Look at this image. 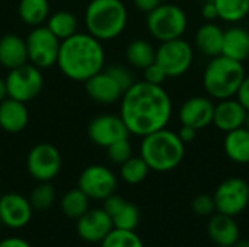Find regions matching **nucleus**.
Returning <instances> with one entry per match:
<instances>
[{
	"mask_svg": "<svg viewBox=\"0 0 249 247\" xmlns=\"http://www.w3.org/2000/svg\"><path fill=\"white\" fill-rule=\"evenodd\" d=\"M120 116L130 134L144 137L166 128L172 118V99L163 86L134 82L120 100Z\"/></svg>",
	"mask_w": 249,
	"mask_h": 247,
	"instance_id": "1",
	"label": "nucleus"
},
{
	"mask_svg": "<svg viewBox=\"0 0 249 247\" xmlns=\"http://www.w3.org/2000/svg\"><path fill=\"white\" fill-rule=\"evenodd\" d=\"M57 66L70 80L86 82L105 67L102 41L89 32H76L60 44Z\"/></svg>",
	"mask_w": 249,
	"mask_h": 247,
	"instance_id": "2",
	"label": "nucleus"
},
{
	"mask_svg": "<svg viewBox=\"0 0 249 247\" xmlns=\"http://www.w3.org/2000/svg\"><path fill=\"white\" fill-rule=\"evenodd\" d=\"M185 156V144L178 132L168 128L150 132L142 137L140 157L147 163L150 170L171 172L181 165Z\"/></svg>",
	"mask_w": 249,
	"mask_h": 247,
	"instance_id": "3",
	"label": "nucleus"
},
{
	"mask_svg": "<svg viewBox=\"0 0 249 247\" xmlns=\"http://www.w3.org/2000/svg\"><path fill=\"white\" fill-rule=\"evenodd\" d=\"M245 76L244 63L220 54L207 63L203 73V87L213 100L236 98Z\"/></svg>",
	"mask_w": 249,
	"mask_h": 247,
	"instance_id": "4",
	"label": "nucleus"
},
{
	"mask_svg": "<svg viewBox=\"0 0 249 247\" xmlns=\"http://www.w3.org/2000/svg\"><path fill=\"white\" fill-rule=\"evenodd\" d=\"M128 22V12L121 0H90L85 10V25L99 41L118 38Z\"/></svg>",
	"mask_w": 249,
	"mask_h": 247,
	"instance_id": "5",
	"label": "nucleus"
},
{
	"mask_svg": "<svg viewBox=\"0 0 249 247\" xmlns=\"http://www.w3.org/2000/svg\"><path fill=\"white\" fill-rule=\"evenodd\" d=\"M146 26L149 33L163 42L182 38L188 26V17L182 7L172 3H162L147 13Z\"/></svg>",
	"mask_w": 249,
	"mask_h": 247,
	"instance_id": "6",
	"label": "nucleus"
},
{
	"mask_svg": "<svg viewBox=\"0 0 249 247\" xmlns=\"http://www.w3.org/2000/svg\"><path fill=\"white\" fill-rule=\"evenodd\" d=\"M28 63L44 70L57 64L61 41L45 26H35L25 38Z\"/></svg>",
	"mask_w": 249,
	"mask_h": 247,
	"instance_id": "7",
	"label": "nucleus"
},
{
	"mask_svg": "<svg viewBox=\"0 0 249 247\" xmlns=\"http://www.w3.org/2000/svg\"><path fill=\"white\" fill-rule=\"evenodd\" d=\"M155 61L165 70L168 77H181L193 66L194 49L191 44L182 38L163 41L156 48Z\"/></svg>",
	"mask_w": 249,
	"mask_h": 247,
	"instance_id": "8",
	"label": "nucleus"
},
{
	"mask_svg": "<svg viewBox=\"0 0 249 247\" xmlns=\"http://www.w3.org/2000/svg\"><path fill=\"white\" fill-rule=\"evenodd\" d=\"M7 98L20 100L23 103L35 99L44 86V77L41 68L26 63L20 67L9 70L6 77Z\"/></svg>",
	"mask_w": 249,
	"mask_h": 247,
	"instance_id": "9",
	"label": "nucleus"
},
{
	"mask_svg": "<svg viewBox=\"0 0 249 247\" xmlns=\"http://www.w3.org/2000/svg\"><path fill=\"white\" fill-rule=\"evenodd\" d=\"M216 213L236 217L249 205V185L241 178H228L213 194Z\"/></svg>",
	"mask_w": 249,
	"mask_h": 247,
	"instance_id": "10",
	"label": "nucleus"
},
{
	"mask_svg": "<svg viewBox=\"0 0 249 247\" xmlns=\"http://www.w3.org/2000/svg\"><path fill=\"white\" fill-rule=\"evenodd\" d=\"M61 154L58 148L50 143H39L31 148L26 159L29 175L38 182L53 181L61 170Z\"/></svg>",
	"mask_w": 249,
	"mask_h": 247,
	"instance_id": "11",
	"label": "nucleus"
},
{
	"mask_svg": "<svg viewBox=\"0 0 249 247\" xmlns=\"http://www.w3.org/2000/svg\"><path fill=\"white\" fill-rule=\"evenodd\" d=\"M117 176L115 173L104 165H90L82 170L77 188L83 191L89 199L104 201L117 191Z\"/></svg>",
	"mask_w": 249,
	"mask_h": 247,
	"instance_id": "12",
	"label": "nucleus"
},
{
	"mask_svg": "<svg viewBox=\"0 0 249 247\" xmlns=\"http://www.w3.org/2000/svg\"><path fill=\"white\" fill-rule=\"evenodd\" d=\"M130 132L120 115L115 114H101L95 116L88 125L89 140L99 147H109L111 144L128 138Z\"/></svg>",
	"mask_w": 249,
	"mask_h": 247,
	"instance_id": "13",
	"label": "nucleus"
},
{
	"mask_svg": "<svg viewBox=\"0 0 249 247\" xmlns=\"http://www.w3.org/2000/svg\"><path fill=\"white\" fill-rule=\"evenodd\" d=\"M76 221V231L86 243H101L114 229L112 220L104 208L88 210Z\"/></svg>",
	"mask_w": 249,
	"mask_h": 247,
	"instance_id": "14",
	"label": "nucleus"
},
{
	"mask_svg": "<svg viewBox=\"0 0 249 247\" xmlns=\"http://www.w3.org/2000/svg\"><path fill=\"white\" fill-rule=\"evenodd\" d=\"M34 208L28 198L20 194L9 192L0 198V218L4 227L22 229L32 218Z\"/></svg>",
	"mask_w": 249,
	"mask_h": 247,
	"instance_id": "15",
	"label": "nucleus"
},
{
	"mask_svg": "<svg viewBox=\"0 0 249 247\" xmlns=\"http://www.w3.org/2000/svg\"><path fill=\"white\" fill-rule=\"evenodd\" d=\"M214 102L209 96H193L188 98L179 108L181 125L193 127L194 130H203L213 124Z\"/></svg>",
	"mask_w": 249,
	"mask_h": 247,
	"instance_id": "16",
	"label": "nucleus"
},
{
	"mask_svg": "<svg viewBox=\"0 0 249 247\" xmlns=\"http://www.w3.org/2000/svg\"><path fill=\"white\" fill-rule=\"evenodd\" d=\"M85 90L92 100L101 105L117 103L124 95V89L107 68L88 79L85 82Z\"/></svg>",
	"mask_w": 249,
	"mask_h": 247,
	"instance_id": "17",
	"label": "nucleus"
},
{
	"mask_svg": "<svg viewBox=\"0 0 249 247\" xmlns=\"http://www.w3.org/2000/svg\"><path fill=\"white\" fill-rule=\"evenodd\" d=\"M247 112L248 111L236 98L217 100V103H214L213 125L225 134L238 130L244 127Z\"/></svg>",
	"mask_w": 249,
	"mask_h": 247,
	"instance_id": "18",
	"label": "nucleus"
},
{
	"mask_svg": "<svg viewBox=\"0 0 249 247\" xmlns=\"http://www.w3.org/2000/svg\"><path fill=\"white\" fill-rule=\"evenodd\" d=\"M207 233L210 240L219 247H232L241 239L239 226L235 217L225 215L220 213L210 215Z\"/></svg>",
	"mask_w": 249,
	"mask_h": 247,
	"instance_id": "19",
	"label": "nucleus"
},
{
	"mask_svg": "<svg viewBox=\"0 0 249 247\" xmlns=\"http://www.w3.org/2000/svg\"><path fill=\"white\" fill-rule=\"evenodd\" d=\"M29 112L23 102L6 98L0 102V127L10 134H18L26 128Z\"/></svg>",
	"mask_w": 249,
	"mask_h": 247,
	"instance_id": "20",
	"label": "nucleus"
},
{
	"mask_svg": "<svg viewBox=\"0 0 249 247\" xmlns=\"http://www.w3.org/2000/svg\"><path fill=\"white\" fill-rule=\"evenodd\" d=\"M28 63L26 42L16 33H7L0 38V64L7 68H16Z\"/></svg>",
	"mask_w": 249,
	"mask_h": 247,
	"instance_id": "21",
	"label": "nucleus"
},
{
	"mask_svg": "<svg viewBox=\"0 0 249 247\" xmlns=\"http://www.w3.org/2000/svg\"><path fill=\"white\" fill-rule=\"evenodd\" d=\"M223 38H225V31L219 25L213 22H206L197 29L196 36H194V44H196V48L203 55L213 58L222 54Z\"/></svg>",
	"mask_w": 249,
	"mask_h": 247,
	"instance_id": "22",
	"label": "nucleus"
},
{
	"mask_svg": "<svg viewBox=\"0 0 249 247\" xmlns=\"http://www.w3.org/2000/svg\"><path fill=\"white\" fill-rule=\"evenodd\" d=\"M222 54L244 63L249 58V31L242 26H231L225 31Z\"/></svg>",
	"mask_w": 249,
	"mask_h": 247,
	"instance_id": "23",
	"label": "nucleus"
},
{
	"mask_svg": "<svg viewBox=\"0 0 249 247\" xmlns=\"http://www.w3.org/2000/svg\"><path fill=\"white\" fill-rule=\"evenodd\" d=\"M223 150L229 160L236 165L249 163V130L241 127L229 131L223 140Z\"/></svg>",
	"mask_w": 249,
	"mask_h": 247,
	"instance_id": "24",
	"label": "nucleus"
},
{
	"mask_svg": "<svg viewBox=\"0 0 249 247\" xmlns=\"http://www.w3.org/2000/svg\"><path fill=\"white\" fill-rule=\"evenodd\" d=\"M125 58L134 68L144 70L156 60V48L146 39H134L125 48Z\"/></svg>",
	"mask_w": 249,
	"mask_h": 247,
	"instance_id": "25",
	"label": "nucleus"
},
{
	"mask_svg": "<svg viewBox=\"0 0 249 247\" xmlns=\"http://www.w3.org/2000/svg\"><path fill=\"white\" fill-rule=\"evenodd\" d=\"M19 17L29 26H41L50 16L48 0H20L18 6Z\"/></svg>",
	"mask_w": 249,
	"mask_h": 247,
	"instance_id": "26",
	"label": "nucleus"
},
{
	"mask_svg": "<svg viewBox=\"0 0 249 247\" xmlns=\"http://www.w3.org/2000/svg\"><path fill=\"white\" fill-rule=\"evenodd\" d=\"M77 17L70 10H57L54 13H50L47 19V28L60 39H66L77 32Z\"/></svg>",
	"mask_w": 249,
	"mask_h": 247,
	"instance_id": "27",
	"label": "nucleus"
},
{
	"mask_svg": "<svg viewBox=\"0 0 249 247\" xmlns=\"http://www.w3.org/2000/svg\"><path fill=\"white\" fill-rule=\"evenodd\" d=\"M89 201H90L89 197L83 191L76 188V189L67 191L63 195V198L60 201V207L66 217L77 220L89 210Z\"/></svg>",
	"mask_w": 249,
	"mask_h": 247,
	"instance_id": "28",
	"label": "nucleus"
},
{
	"mask_svg": "<svg viewBox=\"0 0 249 247\" xmlns=\"http://www.w3.org/2000/svg\"><path fill=\"white\" fill-rule=\"evenodd\" d=\"M217 16L228 23H239L249 15V0H214Z\"/></svg>",
	"mask_w": 249,
	"mask_h": 247,
	"instance_id": "29",
	"label": "nucleus"
},
{
	"mask_svg": "<svg viewBox=\"0 0 249 247\" xmlns=\"http://www.w3.org/2000/svg\"><path fill=\"white\" fill-rule=\"evenodd\" d=\"M150 169L147 166V163L140 157V156H131L127 162H124L123 165H120V175L121 179L128 183V185H139L142 183L147 175H149Z\"/></svg>",
	"mask_w": 249,
	"mask_h": 247,
	"instance_id": "30",
	"label": "nucleus"
},
{
	"mask_svg": "<svg viewBox=\"0 0 249 247\" xmlns=\"http://www.w3.org/2000/svg\"><path fill=\"white\" fill-rule=\"evenodd\" d=\"M111 220H112L114 229L134 231L140 223V211L134 204L124 201V204L111 215Z\"/></svg>",
	"mask_w": 249,
	"mask_h": 247,
	"instance_id": "31",
	"label": "nucleus"
},
{
	"mask_svg": "<svg viewBox=\"0 0 249 247\" xmlns=\"http://www.w3.org/2000/svg\"><path fill=\"white\" fill-rule=\"evenodd\" d=\"M28 199L34 210L45 211L55 202V189L50 182H39V185L32 189Z\"/></svg>",
	"mask_w": 249,
	"mask_h": 247,
	"instance_id": "32",
	"label": "nucleus"
},
{
	"mask_svg": "<svg viewBox=\"0 0 249 247\" xmlns=\"http://www.w3.org/2000/svg\"><path fill=\"white\" fill-rule=\"evenodd\" d=\"M99 245L101 247H144L143 240L136 231L118 229H112V231Z\"/></svg>",
	"mask_w": 249,
	"mask_h": 247,
	"instance_id": "33",
	"label": "nucleus"
},
{
	"mask_svg": "<svg viewBox=\"0 0 249 247\" xmlns=\"http://www.w3.org/2000/svg\"><path fill=\"white\" fill-rule=\"evenodd\" d=\"M107 154H108V159L114 165H123L133 156L131 143L128 141V138L120 140V141L111 144L109 147H107Z\"/></svg>",
	"mask_w": 249,
	"mask_h": 247,
	"instance_id": "34",
	"label": "nucleus"
},
{
	"mask_svg": "<svg viewBox=\"0 0 249 247\" xmlns=\"http://www.w3.org/2000/svg\"><path fill=\"white\" fill-rule=\"evenodd\" d=\"M191 208H193L194 214H197L198 217H210V215H213L216 213V205H214L213 195H207V194L197 195L191 202Z\"/></svg>",
	"mask_w": 249,
	"mask_h": 247,
	"instance_id": "35",
	"label": "nucleus"
},
{
	"mask_svg": "<svg viewBox=\"0 0 249 247\" xmlns=\"http://www.w3.org/2000/svg\"><path fill=\"white\" fill-rule=\"evenodd\" d=\"M107 70H108V71L112 74V77L120 83V86L124 89V92H125L131 84H134V82H136L133 73H131L127 67H124V66H111V67H108Z\"/></svg>",
	"mask_w": 249,
	"mask_h": 247,
	"instance_id": "36",
	"label": "nucleus"
},
{
	"mask_svg": "<svg viewBox=\"0 0 249 247\" xmlns=\"http://www.w3.org/2000/svg\"><path fill=\"white\" fill-rule=\"evenodd\" d=\"M143 76H144V80H146V82H149V83H152V84H159V86H162L163 82L168 79L165 70H163L156 61L152 63L150 66H147V67L143 70Z\"/></svg>",
	"mask_w": 249,
	"mask_h": 247,
	"instance_id": "37",
	"label": "nucleus"
},
{
	"mask_svg": "<svg viewBox=\"0 0 249 247\" xmlns=\"http://www.w3.org/2000/svg\"><path fill=\"white\" fill-rule=\"evenodd\" d=\"M236 99L244 105V108L249 111V76H245L238 93H236Z\"/></svg>",
	"mask_w": 249,
	"mask_h": 247,
	"instance_id": "38",
	"label": "nucleus"
},
{
	"mask_svg": "<svg viewBox=\"0 0 249 247\" xmlns=\"http://www.w3.org/2000/svg\"><path fill=\"white\" fill-rule=\"evenodd\" d=\"M201 16L203 19H206L207 22H213L214 19H217V9L214 1H203L201 6Z\"/></svg>",
	"mask_w": 249,
	"mask_h": 247,
	"instance_id": "39",
	"label": "nucleus"
},
{
	"mask_svg": "<svg viewBox=\"0 0 249 247\" xmlns=\"http://www.w3.org/2000/svg\"><path fill=\"white\" fill-rule=\"evenodd\" d=\"M133 3H134L137 10H140V12L147 15L149 12L156 9L159 4H162L163 0H133Z\"/></svg>",
	"mask_w": 249,
	"mask_h": 247,
	"instance_id": "40",
	"label": "nucleus"
},
{
	"mask_svg": "<svg viewBox=\"0 0 249 247\" xmlns=\"http://www.w3.org/2000/svg\"><path fill=\"white\" fill-rule=\"evenodd\" d=\"M178 135L179 138L182 140L184 144H188V143H193L197 137V130H194L193 127H188V125H181L179 131H178Z\"/></svg>",
	"mask_w": 249,
	"mask_h": 247,
	"instance_id": "41",
	"label": "nucleus"
},
{
	"mask_svg": "<svg viewBox=\"0 0 249 247\" xmlns=\"http://www.w3.org/2000/svg\"><path fill=\"white\" fill-rule=\"evenodd\" d=\"M0 247H31V245L20 237H7L0 240Z\"/></svg>",
	"mask_w": 249,
	"mask_h": 247,
	"instance_id": "42",
	"label": "nucleus"
},
{
	"mask_svg": "<svg viewBox=\"0 0 249 247\" xmlns=\"http://www.w3.org/2000/svg\"><path fill=\"white\" fill-rule=\"evenodd\" d=\"M7 98V86H6V79L0 77V102H3Z\"/></svg>",
	"mask_w": 249,
	"mask_h": 247,
	"instance_id": "43",
	"label": "nucleus"
},
{
	"mask_svg": "<svg viewBox=\"0 0 249 247\" xmlns=\"http://www.w3.org/2000/svg\"><path fill=\"white\" fill-rule=\"evenodd\" d=\"M232 247H249V240H244V239H239L235 245Z\"/></svg>",
	"mask_w": 249,
	"mask_h": 247,
	"instance_id": "44",
	"label": "nucleus"
},
{
	"mask_svg": "<svg viewBox=\"0 0 249 247\" xmlns=\"http://www.w3.org/2000/svg\"><path fill=\"white\" fill-rule=\"evenodd\" d=\"M244 127L249 130V111L247 112V116H245V122H244Z\"/></svg>",
	"mask_w": 249,
	"mask_h": 247,
	"instance_id": "45",
	"label": "nucleus"
},
{
	"mask_svg": "<svg viewBox=\"0 0 249 247\" xmlns=\"http://www.w3.org/2000/svg\"><path fill=\"white\" fill-rule=\"evenodd\" d=\"M3 227H4V226H3V223H1V218H0V236H1V230H3Z\"/></svg>",
	"mask_w": 249,
	"mask_h": 247,
	"instance_id": "46",
	"label": "nucleus"
},
{
	"mask_svg": "<svg viewBox=\"0 0 249 247\" xmlns=\"http://www.w3.org/2000/svg\"><path fill=\"white\" fill-rule=\"evenodd\" d=\"M203 1H214V0H203Z\"/></svg>",
	"mask_w": 249,
	"mask_h": 247,
	"instance_id": "47",
	"label": "nucleus"
},
{
	"mask_svg": "<svg viewBox=\"0 0 249 247\" xmlns=\"http://www.w3.org/2000/svg\"><path fill=\"white\" fill-rule=\"evenodd\" d=\"M248 17H249V15H248Z\"/></svg>",
	"mask_w": 249,
	"mask_h": 247,
	"instance_id": "48",
	"label": "nucleus"
},
{
	"mask_svg": "<svg viewBox=\"0 0 249 247\" xmlns=\"http://www.w3.org/2000/svg\"><path fill=\"white\" fill-rule=\"evenodd\" d=\"M248 185H249V183H248Z\"/></svg>",
	"mask_w": 249,
	"mask_h": 247,
	"instance_id": "49",
	"label": "nucleus"
}]
</instances>
